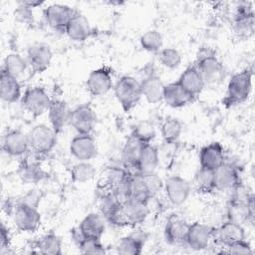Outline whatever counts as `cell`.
Returning <instances> with one entry per match:
<instances>
[{"label": "cell", "instance_id": "obj_7", "mask_svg": "<svg viewBox=\"0 0 255 255\" xmlns=\"http://www.w3.org/2000/svg\"><path fill=\"white\" fill-rule=\"evenodd\" d=\"M254 11L251 3L244 2L236 7L232 29L240 39H248L254 33Z\"/></svg>", "mask_w": 255, "mask_h": 255}, {"label": "cell", "instance_id": "obj_8", "mask_svg": "<svg viewBox=\"0 0 255 255\" xmlns=\"http://www.w3.org/2000/svg\"><path fill=\"white\" fill-rule=\"evenodd\" d=\"M13 221L18 230L32 233L41 225V214L36 207L17 203L13 209Z\"/></svg>", "mask_w": 255, "mask_h": 255}, {"label": "cell", "instance_id": "obj_21", "mask_svg": "<svg viewBox=\"0 0 255 255\" xmlns=\"http://www.w3.org/2000/svg\"><path fill=\"white\" fill-rule=\"evenodd\" d=\"M190 223L177 214H170L164 226V238L169 244L185 243Z\"/></svg>", "mask_w": 255, "mask_h": 255}, {"label": "cell", "instance_id": "obj_12", "mask_svg": "<svg viewBox=\"0 0 255 255\" xmlns=\"http://www.w3.org/2000/svg\"><path fill=\"white\" fill-rule=\"evenodd\" d=\"M90 95L99 97L106 95L113 88V74L109 67H101L90 73L86 81Z\"/></svg>", "mask_w": 255, "mask_h": 255}, {"label": "cell", "instance_id": "obj_5", "mask_svg": "<svg viewBox=\"0 0 255 255\" xmlns=\"http://www.w3.org/2000/svg\"><path fill=\"white\" fill-rule=\"evenodd\" d=\"M199 71L205 86H214L220 84L225 77L223 64L219 61L213 52L201 53L194 64Z\"/></svg>", "mask_w": 255, "mask_h": 255}, {"label": "cell", "instance_id": "obj_35", "mask_svg": "<svg viewBox=\"0 0 255 255\" xmlns=\"http://www.w3.org/2000/svg\"><path fill=\"white\" fill-rule=\"evenodd\" d=\"M182 132L181 122L173 117L166 118L160 126V134L166 143H174Z\"/></svg>", "mask_w": 255, "mask_h": 255}, {"label": "cell", "instance_id": "obj_18", "mask_svg": "<svg viewBox=\"0 0 255 255\" xmlns=\"http://www.w3.org/2000/svg\"><path fill=\"white\" fill-rule=\"evenodd\" d=\"M213 227L201 223H190L188 232L185 238V243L189 248L195 251H200L208 247L210 240L212 239Z\"/></svg>", "mask_w": 255, "mask_h": 255}, {"label": "cell", "instance_id": "obj_28", "mask_svg": "<svg viewBox=\"0 0 255 255\" xmlns=\"http://www.w3.org/2000/svg\"><path fill=\"white\" fill-rule=\"evenodd\" d=\"M18 173L22 181L26 183H38L48 175L36 158L34 160L23 158L19 164Z\"/></svg>", "mask_w": 255, "mask_h": 255}, {"label": "cell", "instance_id": "obj_38", "mask_svg": "<svg viewBox=\"0 0 255 255\" xmlns=\"http://www.w3.org/2000/svg\"><path fill=\"white\" fill-rule=\"evenodd\" d=\"M139 43L143 50L150 53H158L162 49L163 38L157 30H148L141 35Z\"/></svg>", "mask_w": 255, "mask_h": 255}, {"label": "cell", "instance_id": "obj_37", "mask_svg": "<svg viewBox=\"0 0 255 255\" xmlns=\"http://www.w3.org/2000/svg\"><path fill=\"white\" fill-rule=\"evenodd\" d=\"M71 179L75 183H85L96 175V168L90 161H79L70 170Z\"/></svg>", "mask_w": 255, "mask_h": 255}, {"label": "cell", "instance_id": "obj_26", "mask_svg": "<svg viewBox=\"0 0 255 255\" xmlns=\"http://www.w3.org/2000/svg\"><path fill=\"white\" fill-rule=\"evenodd\" d=\"M177 82L194 98L198 96L205 87V83L195 65L188 66L180 75Z\"/></svg>", "mask_w": 255, "mask_h": 255}, {"label": "cell", "instance_id": "obj_4", "mask_svg": "<svg viewBox=\"0 0 255 255\" xmlns=\"http://www.w3.org/2000/svg\"><path fill=\"white\" fill-rule=\"evenodd\" d=\"M113 88L115 96L125 112L132 110L142 97L140 83L132 76L121 77Z\"/></svg>", "mask_w": 255, "mask_h": 255}, {"label": "cell", "instance_id": "obj_42", "mask_svg": "<svg viewBox=\"0 0 255 255\" xmlns=\"http://www.w3.org/2000/svg\"><path fill=\"white\" fill-rule=\"evenodd\" d=\"M142 176V179L148 188L149 192L151 193L152 196H154L159 189L163 187V182L161 181L160 177L155 173V172H150V173H140Z\"/></svg>", "mask_w": 255, "mask_h": 255}, {"label": "cell", "instance_id": "obj_41", "mask_svg": "<svg viewBox=\"0 0 255 255\" xmlns=\"http://www.w3.org/2000/svg\"><path fill=\"white\" fill-rule=\"evenodd\" d=\"M80 252L83 254H105L106 248L101 242V239L93 238H84L78 245Z\"/></svg>", "mask_w": 255, "mask_h": 255}, {"label": "cell", "instance_id": "obj_30", "mask_svg": "<svg viewBox=\"0 0 255 255\" xmlns=\"http://www.w3.org/2000/svg\"><path fill=\"white\" fill-rule=\"evenodd\" d=\"M159 162L158 149L152 143H144L141 147L138 157L136 172L150 173L154 172Z\"/></svg>", "mask_w": 255, "mask_h": 255}, {"label": "cell", "instance_id": "obj_39", "mask_svg": "<svg viewBox=\"0 0 255 255\" xmlns=\"http://www.w3.org/2000/svg\"><path fill=\"white\" fill-rule=\"evenodd\" d=\"M158 60L163 67L172 70L180 66L182 58L178 50L172 47H168V48H162L158 52Z\"/></svg>", "mask_w": 255, "mask_h": 255}, {"label": "cell", "instance_id": "obj_2", "mask_svg": "<svg viewBox=\"0 0 255 255\" xmlns=\"http://www.w3.org/2000/svg\"><path fill=\"white\" fill-rule=\"evenodd\" d=\"M147 204L148 203L126 198L122 201L120 208L108 222L120 227L139 225L143 223L149 213Z\"/></svg>", "mask_w": 255, "mask_h": 255}, {"label": "cell", "instance_id": "obj_16", "mask_svg": "<svg viewBox=\"0 0 255 255\" xmlns=\"http://www.w3.org/2000/svg\"><path fill=\"white\" fill-rule=\"evenodd\" d=\"M240 185V173L234 164L225 161L214 170V186L216 190L233 191Z\"/></svg>", "mask_w": 255, "mask_h": 255}, {"label": "cell", "instance_id": "obj_43", "mask_svg": "<svg viewBox=\"0 0 255 255\" xmlns=\"http://www.w3.org/2000/svg\"><path fill=\"white\" fill-rule=\"evenodd\" d=\"M32 10H33L32 8L26 6L21 1L18 2V6L14 12L15 19L18 22H21L24 24H30L31 22H33V11Z\"/></svg>", "mask_w": 255, "mask_h": 255}, {"label": "cell", "instance_id": "obj_3", "mask_svg": "<svg viewBox=\"0 0 255 255\" xmlns=\"http://www.w3.org/2000/svg\"><path fill=\"white\" fill-rule=\"evenodd\" d=\"M57 132L51 126L38 124L28 133L29 147L33 156L40 159L48 155L57 143Z\"/></svg>", "mask_w": 255, "mask_h": 255}, {"label": "cell", "instance_id": "obj_45", "mask_svg": "<svg viewBox=\"0 0 255 255\" xmlns=\"http://www.w3.org/2000/svg\"><path fill=\"white\" fill-rule=\"evenodd\" d=\"M41 193L39 192V190L33 189V190H29V192H27L19 201L18 203H23V204H27L33 207L38 208L39 203L41 201Z\"/></svg>", "mask_w": 255, "mask_h": 255}, {"label": "cell", "instance_id": "obj_27", "mask_svg": "<svg viewBox=\"0 0 255 255\" xmlns=\"http://www.w3.org/2000/svg\"><path fill=\"white\" fill-rule=\"evenodd\" d=\"M0 96L3 102L8 104L16 103L21 100V85L18 79L12 77L1 69L0 77Z\"/></svg>", "mask_w": 255, "mask_h": 255}, {"label": "cell", "instance_id": "obj_10", "mask_svg": "<svg viewBox=\"0 0 255 255\" xmlns=\"http://www.w3.org/2000/svg\"><path fill=\"white\" fill-rule=\"evenodd\" d=\"M52 59V50L45 43H35L27 50L26 60L28 67L34 74L45 72L50 67Z\"/></svg>", "mask_w": 255, "mask_h": 255}, {"label": "cell", "instance_id": "obj_6", "mask_svg": "<svg viewBox=\"0 0 255 255\" xmlns=\"http://www.w3.org/2000/svg\"><path fill=\"white\" fill-rule=\"evenodd\" d=\"M52 99L42 87L34 86L25 90L21 98V106L32 117L37 118L46 113Z\"/></svg>", "mask_w": 255, "mask_h": 255}, {"label": "cell", "instance_id": "obj_13", "mask_svg": "<svg viewBox=\"0 0 255 255\" xmlns=\"http://www.w3.org/2000/svg\"><path fill=\"white\" fill-rule=\"evenodd\" d=\"M97 123V115L89 104L75 108L70 117L69 124L78 133H91Z\"/></svg>", "mask_w": 255, "mask_h": 255}, {"label": "cell", "instance_id": "obj_20", "mask_svg": "<svg viewBox=\"0 0 255 255\" xmlns=\"http://www.w3.org/2000/svg\"><path fill=\"white\" fill-rule=\"evenodd\" d=\"M224 162L225 150L220 142L213 141L201 147L199 151L200 167L214 171Z\"/></svg>", "mask_w": 255, "mask_h": 255}, {"label": "cell", "instance_id": "obj_14", "mask_svg": "<svg viewBox=\"0 0 255 255\" xmlns=\"http://www.w3.org/2000/svg\"><path fill=\"white\" fill-rule=\"evenodd\" d=\"M70 152L79 161H90L98 154V145L91 133H78L70 142Z\"/></svg>", "mask_w": 255, "mask_h": 255}, {"label": "cell", "instance_id": "obj_1", "mask_svg": "<svg viewBox=\"0 0 255 255\" xmlns=\"http://www.w3.org/2000/svg\"><path fill=\"white\" fill-rule=\"evenodd\" d=\"M253 70L244 69L231 76L228 81L225 97L222 100L223 106L231 108L247 101L252 90Z\"/></svg>", "mask_w": 255, "mask_h": 255}, {"label": "cell", "instance_id": "obj_9", "mask_svg": "<svg viewBox=\"0 0 255 255\" xmlns=\"http://www.w3.org/2000/svg\"><path fill=\"white\" fill-rule=\"evenodd\" d=\"M77 11L65 4H52L43 10L46 23L53 30L65 33L66 27Z\"/></svg>", "mask_w": 255, "mask_h": 255}, {"label": "cell", "instance_id": "obj_29", "mask_svg": "<svg viewBox=\"0 0 255 255\" xmlns=\"http://www.w3.org/2000/svg\"><path fill=\"white\" fill-rule=\"evenodd\" d=\"M78 228L85 238L101 239L105 233L106 226L101 215L97 213H89L82 219Z\"/></svg>", "mask_w": 255, "mask_h": 255}, {"label": "cell", "instance_id": "obj_44", "mask_svg": "<svg viewBox=\"0 0 255 255\" xmlns=\"http://www.w3.org/2000/svg\"><path fill=\"white\" fill-rule=\"evenodd\" d=\"M226 250L224 251L225 253H228V254H252L253 253V250H252V247L250 245V243L248 241H246L245 239L243 240H239L237 242H234L232 243L231 245L227 246V247H224Z\"/></svg>", "mask_w": 255, "mask_h": 255}, {"label": "cell", "instance_id": "obj_22", "mask_svg": "<svg viewBox=\"0 0 255 255\" xmlns=\"http://www.w3.org/2000/svg\"><path fill=\"white\" fill-rule=\"evenodd\" d=\"M141 95L149 104H157L163 101L164 87L162 80L155 74H148L140 82Z\"/></svg>", "mask_w": 255, "mask_h": 255}, {"label": "cell", "instance_id": "obj_11", "mask_svg": "<svg viewBox=\"0 0 255 255\" xmlns=\"http://www.w3.org/2000/svg\"><path fill=\"white\" fill-rule=\"evenodd\" d=\"M2 149L13 157L24 156L30 151L28 133L16 128L7 130L2 137Z\"/></svg>", "mask_w": 255, "mask_h": 255}, {"label": "cell", "instance_id": "obj_46", "mask_svg": "<svg viewBox=\"0 0 255 255\" xmlns=\"http://www.w3.org/2000/svg\"><path fill=\"white\" fill-rule=\"evenodd\" d=\"M11 244V234L9 229L2 224L0 228V250L3 252L10 247Z\"/></svg>", "mask_w": 255, "mask_h": 255}, {"label": "cell", "instance_id": "obj_19", "mask_svg": "<svg viewBox=\"0 0 255 255\" xmlns=\"http://www.w3.org/2000/svg\"><path fill=\"white\" fill-rule=\"evenodd\" d=\"M47 113L50 126L57 133H60L69 124L72 110H70L66 101L61 99H53Z\"/></svg>", "mask_w": 255, "mask_h": 255}, {"label": "cell", "instance_id": "obj_31", "mask_svg": "<svg viewBox=\"0 0 255 255\" xmlns=\"http://www.w3.org/2000/svg\"><path fill=\"white\" fill-rule=\"evenodd\" d=\"M143 144V142L132 135H129L127 138L122 151V159L126 167L134 168L136 170L138 157Z\"/></svg>", "mask_w": 255, "mask_h": 255}, {"label": "cell", "instance_id": "obj_15", "mask_svg": "<svg viewBox=\"0 0 255 255\" xmlns=\"http://www.w3.org/2000/svg\"><path fill=\"white\" fill-rule=\"evenodd\" d=\"M163 188L168 201L173 205L184 203L191 191L189 181L180 175H171L163 182Z\"/></svg>", "mask_w": 255, "mask_h": 255}, {"label": "cell", "instance_id": "obj_40", "mask_svg": "<svg viewBox=\"0 0 255 255\" xmlns=\"http://www.w3.org/2000/svg\"><path fill=\"white\" fill-rule=\"evenodd\" d=\"M130 135L134 136L143 143H151L155 137V130L151 124L147 122H141L133 128Z\"/></svg>", "mask_w": 255, "mask_h": 255}, {"label": "cell", "instance_id": "obj_32", "mask_svg": "<svg viewBox=\"0 0 255 255\" xmlns=\"http://www.w3.org/2000/svg\"><path fill=\"white\" fill-rule=\"evenodd\" d=\"M34 247L38 249V253L45 255H61L62 240L55 232L51 231L44 234L34 242Z\"/></svg>", "mask_w": 255, "mask_h": 255}, {"label": "cell", "instance_id": "obj_36", "mask_svg": "<svg viewBox=\"0 0 255 255\" xmlns=\"http://www.w3.org/2000/svg\"><path fill=\"white\" fill-rule=\"evenodd\" d=\"M192 183L197 192L210 193L215 190L214 171L199 167L194 174Z\"/></svg>", "mask_w": 255, "mask_h": 255}, {"label": "cell", "instance_id": "obj_24", "mask_svg": "<svg viewBox=\"0 0 255 255\" xmlns=\"http://www.w3.org/2000/svg\"><path fill=\"white\" fill-rule=\"evenodd\" d=\"M65 34L74 41L83 42L93 35V28L88 19L77 11L67 25Z\"/></svg>", "mask_w": 255, "mask_h": 255}, {"label": "cell", "instance_id": "obj_47", "mask_svg": "<svg viewBox=\"0 0 255 255\" xmlns=\"http://www.w3.org/2000/svg\"><path fill=\"white\" fill-rule=\"evenodd\" d=\"M23 4H25L26 6L30 7V8H37L39 6H41L44 2L43 1H39V0H27V1H21Z\"/></svg>", "mask_w": 255, "mask_h": 255}, {"label": "cell", "instance_id": "obj_17", "mask_svg": "<svg viewBox=\"0 0 255 255\" xmlns=\"http://www.w3.org/2000/svg\"><path fill=\"white\" fill-rule=\"evenodd\" d=\"M212 239L223 247H227L234 242L245 239V230L242 224L228 220L216 228L213 227Z\"/></svg>", "mask_w": 255, "mask_h": 255}, {"label": "cell", "instance_id": "obj_34", "mask_svg": "<svg viewBox=\"0 0 255 255\" xmlns=\"http://www.w3.org/2000/svg\"><path fill=\"white\" fill-rule=\"evenodd\" d=\"M27 67L28 63L25 58L18 53H10L4 59L2 70L12 77L19 79L25 73Z\"/></svg>", "mask_w": 255, "mask_h": 255}, {"label": "cell", "instance_id": "obj_33", "mask_svg": "<svg viewBox=\"0 0 255 255\" xmlns=\"http://www.w3.org/2000/svg\"><path fill=\"white\" fill-rule=\"evenodd\" d=\"M145 237L139 234H130L123 237L117 245V252L122 255H139L142 252Z\"/></svg>", "mask_w": 255, "mask_h": 255}, {"label": "cell", "instance_id": "obj_23", "mask_svg": "<svg viewBox=\"0 0 255 255\" xmlns=\"http://www.w3.org/2000/svg\"><path fill=\"white\" fill-rule=\"evenodd\" d=\"M192 97L177 81L169 83L164 87L163 101L171 108H182L194 101Z\"/></svg>", "mask_w": 255, "mask_h": 255}, {"label": "cell", "instance_id": "obj_25", "mask_svg": "<svg viewBox=\"0 0 255 255\" xmlns=\"http://www.w3.org/2000/svg\"><path fill=\"white\" fill-rule=\"evenodd\" d=\"M151 197L153 196L146 187L141 174L138 172H135L134 174L130 173L127 183L126 198H130L136 201L148 203Z\"/></svg>", "mask_w": 255, "mask_h": 255}]
</instances>
